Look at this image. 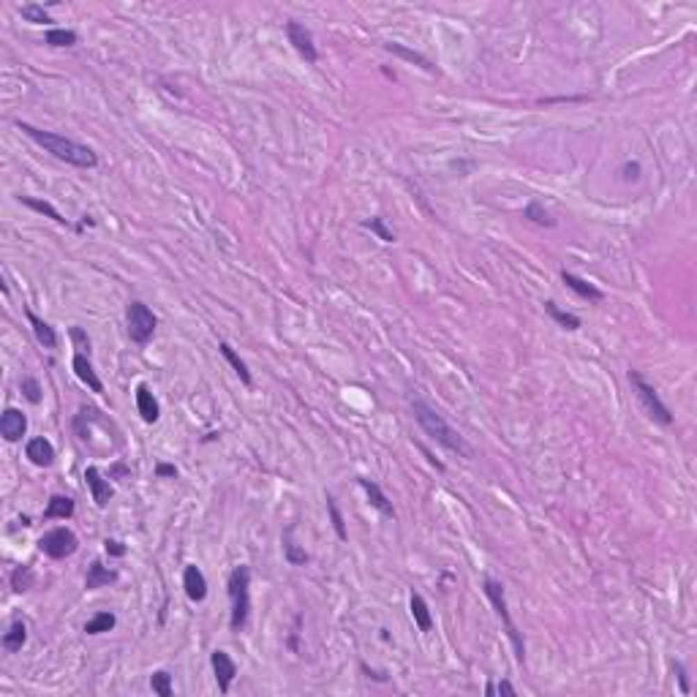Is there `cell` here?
Listing matches in <instances>:
<instances>
[{
	"mask_svg": "<svg viewBox=\"0 0 697 697\" xmlns=\"http://www.w3.org/2000/svg\"><path fill=\"white\" fill-rule=\"evenodd\" d=\"M17 128H19V131H25L33 142H35V145H41L47 153H52L55 159L65 161V163H71V166H79V169H93L95 163H98V156H95L88 145H79V142L65 139V136H61V134H52V131H41V128L31 126V123H22V120H17Z\"/></svg>",
	"mask_w": 697,
	"mask_h": 697,
	"instance_id": "obj_1",
	"label": "cell"
},
{
	"mask_svg": "<svg viewBox=\"0 0 697 697\" xmlns=\"http://www.w3.org/2000/svg\"><path fill=\"white\" fill-rule=\"evenodd\" d=\"M412 412H414L417 425L425 431V436H431L433 442L442 444L444 449H449V452H458L460 458H472V447L466 444V439H463V436H460L433 406H428L422 398H414Z\"/></svg>",
	"mask_w": 697,
	"mask_h": 697,
	"instance_id": "obj_2",
	"label": "cell"
},
{
	"mask_svg": "<svg viewBox=\"0 0 697 697\" xmlns=\"http://www.w3.org/2000/svg\"><path fill=\"white\" fill-rule=\"evenodd\" d=\"M229 600H232V630L240 632L251 616V570L234 567L229 575Z\"/></svg>",
	"mask_w": 697,
	"mask_h": 697,
	"instance_id": "obj_3",
	"label": "cell"
},
{
	"mask_svg": "<svg viewBox=\"0 0 697 697\" xmlns=\"http://www.w3.org/2000/svg\"><path fill=\"white\" fill-rule=\"evenodd\" d=\"M482 588H485V597H488L490 604H493L496 616L504 621V630H507L509 640H512V646H515V657H518V662L523 665V662H526V643H523V637H520L518 627H515V621H512V616H509L507 597H504V586H502L496 577H485Z\"/></svg>",
	"mask_w": 697,
	"mask_h": 697,
	"instance_id": "obj_4",
	"label": "cell"
},
{
	"mask_svg": "<svg viewBox=\"0 0 697 697\" xmlns=\"http://www.w3.org/2000/svg\"><path fill=\"white\" fill-rule=\"evenodd\" d=\"M126 321H128V338L139 346H145L153 335H156V327H159V319L156 314L142 303V300H131L126 308Z\"/></svg>",
	"mask_w": 697,
	"mask_h": 697,
	"instance_id": "obj_5",
	"label": "cell"
},
{
	"mask_svg": "<svg viewBox=\"0 0 697 697\" xmlns=\"http://www.w3.org/2000/svg\"><path fill=\"white\" fill-rule=\"evenodd\" d=\"M630 384H632V390L637 392V401L643 403L646 414H648L654 422H659V425H673V414H670V409L659 401L657 390L640 376V371H630Z\"/></svg>",
	"mask_w": 697,
	"mask_h": 697,
	"instance_id": "obj_6",
	"label": "cell"
},
{
	"mask_svg": "<svg viewBox=\"0 0 697 697\" xmlns=\"http://www.w3.org/2000/svg\"><path fill=\"white\" fill-rule=\"evenodd\" d=\"M38 547L49 559H65V556L77 553L79 539H77V534L71 529H52V531H47L44 537L38 539Z\"/></svg>",
	"mask_w": 697,
	"mask_h": 697,
	"instance_id": "obj_7",
	"label": "cell"
},
{
	"mask_svg": "<svg viewBox=\"0 0 697 697\" xmlns=\"http://www.w3.org/2000/svg\"><path fill=\"white\" fill-rule=\"evenodd\" d=\"M286 35H289V44H291L308 63H317L319 61L317 44H314V35H311V31H308L305 25H300V22H286Z\"/></svg>",
	"mask_w": 697,
	"mask_h": 697,
	"instance_id": "obj_8",
	"label": "cell"
},
{
	"mask_svg": "<svg viewBox=\"0 0 697 697\" xmlns=\"http://www.w3.org/2000/svg\"><path fill=\"white\" fill-rule=\"evenodd\" d=\"M210 665H213V673H216V681H218V689H221L223 695L229 692V687H232V681H234V675H237V665H234V659L226 654V651H213V657H210Z\"/></svg>",
	"mask_w": 697,
	"mask_h": 697,
	"instance_id": "obj_9",
	"label": "cell"
},
{
	"mask_svg": "<svg viewBox=\"0 0 697 697\" xmlns=\"http://www.w3.org/2000/svg\"><path fill=\"white\" fill-rule=\"evenodd\" d=\"M28 431V417L19 412V409H6L3 417H0V433L6 442H19Z\"/></svg>",
	"mask_w": 697,
	"mask_h": 697,
	"instance_id": "obj_10",
	"label": "cell"
},
{
	"mask_svg": "<svg viewBox=\"0 0 697 697\" xmlns=\"http://www.w3.org/2000/svg\"><path fill=\"white\" fill-rule=\"evenodd\" d=\"M85 482H88V488H90V496H93L95 507H106L109 504V499H112V485H109V479H104V474L95 469V466H88L85 469Z\"/></svg>",
	"mask_w": 697,
	"mask_h": 697,
	"instance_id": "obj_11",
	"label": "cell"
},
{
	"mask_svg": "<svg viewBox=\"0 0 697 697\" xmlns=\"http://www.w3.org/2000/svg\"><path fill=\"white\" fill-rule=\"evenodd\" d=\"M183 588H186L191 602H202L207 597V580H205V575L196 564H189L183 570Z\"/></svg>",
	"mask_w": 697,
	"mask_h": 697,
	"instance_id": "obj_12",
	"label": "cell"
},
{
	"mask_svg": "<svg viewBox=\"0 0 697 697\" xmlns=\"http://www.w3.org/2000/svg\"><path fill=\"white\" fill-rule=\"evenodd\" d=\"M25 455H28V460H31L33 466L47 469V466H52V460H55V447L47 442L44 436H35V439H31L28 447H25Z\"/></svg>",
	"mask_w": 697,
	"mask_h": 697,
	"instance_id": "obj_13",
	"label": "cell"
},
{
	"mask_svg": "<svg viewBox=\"0 0 697 697\" xmlns=\"http://www.w3.org/2000/svg\"><path fill=\"white\" fill-rule=\"evenodd\" d=\"M136 409H139V414H142V419L145 422H159V417H161V406H159V401H156V395L150 392V387L147 384H139L136 387Z\"/></svg>",
	"mask_w": 697,
	"mask_h": 697,
	"instance_id": "obj_14",
	"label": "cell"
},
{
	"mask_svg": "<svg viewBox=\"0 0 697 697\" xmlns=\"http://www.w3.org/2000/svg\"><path fill=\"white\" fill-rule=\"evenodd\" d=\"M561 281L567 284V289H572L577 297H583V300H588V303H602L604 300V291L602 289H597L594 284H588V281H583V278H577V275H572V273H561Z\"/></svg>",
	"mask_w": 697,
	"mask_h": 697,
	"instance_id": "obj_15",
	"label": "cell"
},
{
	"mask_svg": "<svg viewBox=\"0 0 697 697\" xmlns=\"http://www.w3.org/2000/svg\"><path fill=\"white\" fill-rule=\"evenodd\" d=\"M71 365H74V374L79 376L82 384H88L93 392H104V384H101V379L95 376V371H93V365H90V357H88V354H79V351H77Z\"/></svg>",
	"mask_w": 697,
	"mask_h": 697,
	"instance_id": "obj_16",
	"label": "cell"
},
{
	"mask_svg": "<svg viewBox=\"0 0 697 697\" xmlns=\"http://www.w3.org/2000/svg\"><path fill=\"white\" fill-rule=\"evenodd\" d=\"M360 485H362V490L368 493V499H371V507L379 509L384 518H395V509L390 504V499L384 496V490H381L379 485L374 482V479H368V476H360Z\"/></svg>",
	"mask_w": 697,
	"mask_h": 697,
	"instance_id": "obj_17",
	"label": "cell"
},
{
	"mask_svg": "<svg viewBox=\"0 0 697 697\" xmlns=\"http://www.w3.org/2000/svg\"><path fill=\"white\" fill-rule=\"evenodd\" d=\"M25 314H28V321H31L35 341H38V344H41L44 348H55V346H58V333H55V327H52L49 321H44V319L35 317L31 308H28Z\"/></svg>",
	"mask_w": 697,
	"mask_h": 697,
	"instance_id": "obj_18",
	"label": "cell"
},
{
	"mask_svg": "<svg viewBox=\"0 0 697 697\" xmlns=\"http://www.w3.org/2000/svg\"><path fill=\"white\" fill-rule=\"evenodd\" d=\"M118 580V572L115 570H106L101 561H93L90 567H88V577H85V588L88 591H93V588H101V586H109V583H115Z\"/></svg>",
	"mask_w": 697,
	"mask_h": 697,
	"instance_id": "obj_19",
	"label": "cell"
},
{
	"mask_svg": "<svg viewBox=\"0 0 697 697\" xmlns=\"http://www.w3.org/2000/svg\"><path fill=\"white\" fill-rule=\"evenodd\" d=\"M74 515V499L68 496H52L44 509V520H65Z\"/></svg>",
	"mask_w": 697,
	"mask_h": 697,
	"instance_id": "obj_20",
	"label": "cell"
},
{
	"mask_svg": "<svg viewBox=\"0 0 697 697\" xmlns=\"http://www.w3.org/2000/svg\"><path fill=\"white\" fill-rule=\"evenodd\" d=\"M412 618L419 632L433 630V618H431V610H428V602L422 600V594H412Z\"/></svg>",
	"mask_w": 697,
	"mask_h": 697,
	"instance_id": "obj_21",
	"label": "cell"
},
{
	"mask_svg": "<svg viewBox=\"0 0 697 697\" xmlns=\"http://www.w3.org/2000/svg\"><path fill=\"white\" fill-rule=\"evenodd\" d=\"M384 49H387V52H392V55H398V58H403V61H409V63H417L419 68H425V71H433V63H431L425 55L414 52V49L403 47V44H398V41H387V44H384Z\"/></svg>",
	"mask_w": 697,
	"mask_h": 697,
	"instance_id": "obj_22",
	"label": "cell"
},
{
	"mask_svg": "<svg viewBox=\"0 0 697 697\" xmlns=\"http://www.w3.org/2000/svg\"><path fill=\"white\" fill-rule=\"evenodd\" d=\"M25 640H28V627H25V621L17 618V621L8 627V632L3 634V648H6V651H22Z\"/></svg>",
	"mask_w": 697,
	"mask_h": 697,
	"instance_id": "obj_23",
	"label": "cell"
},
{
	"mask_svg": "<svg viewBox=\"0 0 697 697\" xmlns=\"http://www.w3.org/2000/svg\"><path fill=\"white\" fill-rule=\"evenodd\" d=\"M218 348H221V354H223V357H226V360H229V365H232V368H234V374H237V376H240V381H243V384H248V387H251V384H254V379H251V371H248V365H246V362H243V360H240V357H237V354H234V348L229 346V344H226V341H221V344H218Z\"/></svg>",
	"mask_w": 697,
	"mask_h": 697,
	"instance_id": "obj_24",
	"label": "cell"
},
{
	"mask_svg": "<svg viewBox=\"0 0 697 697\" xmlns=\"http://www.w3.org/2000/svg\"><path fill=\"white\" fill-rule=\"evenodd\" d=\"M33 583H35V572H33V567H28V564H22V567H17V570L11 572V588H14L17 594L31 591Z\"/></svg>",
	"mask_w": 697,
	"mask_h": 697,
	"instance_id": "obj_25",
	"label": "cell"
},
{
	"mask_svg": "<svg viewBox=\"0 0 697 697\" xmlns=\"http://www.w3.org/2000/svg\"><path fill=\"white\" fill-rule=\"evenodd\" d=\"M284 556L286 561L291 564V567H303L305 561H308V553L291 539V529H286V537H284Z\"/></svg>",
	"mask_w": 697,
	"mask_h": 697,
	"instance_id": "obj_26",
	"label": "cell"
},
{
	"mask_svg": "<svg viewBox=\"0 0 697 697\" xmlns=\"http://www.w3.org/2000/svg\"><path fill=\"white\" fill-rule=\"evenodd\" d=\"M19 202H22V205H28V207H31V210H35V213H41V216H49V218H52L55 223H61V226H68V218H63V216H61V213H58V210H55V207H52L49 202L31 199V196H19Z\"/></svg>",
	"mask_w": 697,
	"mask_h": 697,
	"instance_id": "obj_27",
	"label": "cell"
},
{
	"mask_svg": "<svg viewBox=\"0 0 697 697\" xmlns=\"http://www.w3.org/2000/svg\"><path fill=\"white\" fill-rule=\"evenodd\" d=\"M545 311H547L550 317L556 319V321H559V324H561L564 330H580V319L575 317V314H570V311H561V308H559V305H556L553 300H547V303H545Z\"/></svg>",
	"mask_w": 697,
	"mask_h": 697,
	"instance_id": "obj_28",
	"label": "cell"
},
{
	"mask_svg": "<svg viewBox=\"0 0 697 697\" xmlns=\"http://www.w3.org/2000/svg\"><path fill=\"white\" fill-rule=\"evenodd\" d=\"M118 624V618H115V613H95L93 618L85 624V632L88 634H101V632H109L112 627Z\"/></svg>",
	"mask_w": 697,
	"mask_h": 697,
	"instance_id": "obj_29",
	"label": "cell"
},
{
	"mask_svg": "<svg viewBox=\"0 0 697 697\" xmlns=\"http://www.w3.org/2000/svg\"><path fill=\"white\" fill-rule=\"evenodd\" d=\"M327 512H330V520H333V529H335V534L341 542H346L348 534H346V523H344V515H341V509L335 504V496L333 493H327Z\"/></svg>",
	"mask_w": 697,
	"mask_h": 697,
	"instance_id": "obj_30",
	"label": "cell"
},
{
	"mask_svg": "<svg viewBox=\"0 0 697 697\" xmlns=\"http://www.w3.org/2000/svg\"><path fill=\"white\" fill-rule=\"evenodd\" d=\"M150 689L161 697H172L175 695V689H172V675H169L166 670H156V673L150 675Z\"/></svg>",
	"mask_w": 697,
	"mask_h": 697,
	"instance_id": "obj_31",
	"label": "cell"
},
{
	"mask_svg": "<svg viewBox=\"0 0 697 697\" xmlns=\"http://www.w3.org/2000/svg\"><path fill=\"white\" fill-rule=\"evenodd\" d=\"M19 14H22V19H28L33 25H47V22H52V17L44 11V6H35V3L19 6Z\"/></svg>",
	"mask_w": 697,
	"mask_h": 697,
	"instance_id": "obj_32",
	"label": "cell"
},
{
	"mask_svg": "<svg viewBox=\"0 0 697 697\" xmlns=\"http://www.w3.org/2000/svg\"><path fill=\"white\" fill-rule=\"evenodd\" d=\"M44 41H47L49 47H74V44H77V33L63 31V28H52V31H47Z\"/></svg>",
	"mask_w": 697,
	"mask_h": 697,
	"instance_id": "obj_33",
	"label": "cell"
},
{
	"mask_svg": "<svg viewBox=\"0 0 697 697\" xmlns=\"http://www.w3.org/2000/svg\"><path fill=\"white\" fill-rule=\"evenodd\" d=\"M523 218H529V221H534V223H539V226H553V218L547 216V210L539 205V202H529L526 205V210H523Z\"/></svg>",
	"mask_w": 697,
	"mask_h": 697,
	"instance_id": "obj_34",
	"label": "cell"
},
{
	"mask_svg": "<svg viewBox=\"0 0 697 697\" xmlns=\"http://www.w3.org/2000/svg\"><path fill=\"white\" fill-rule=\"evenodd\" d=\"M19 390H22V395H25L31 403H35V406H38L41 398H44V395H41V384L33 379V376H25V379L19 381Z\"/></svg>",
	"mask_w": 697,
	"mask_h": 697,
	"instance_id": "obj_35",
	"label": "cell"
},
{
	"mask_svg": "<svg viewBox=\"0 0 697 697\" xmlns=\"http://www.w3.org/2000/svg\"><path fill=\"white\" fill-rule=\"evenodd\" d=\"M362 226H365V229H371L374 234H379L381 243H395V234L384 226V218H368V221H362Z\"/></svg>",
	"mask_w": 697,
	"mask_h": 697,
	"instance_id": "obj_36",
	"label": "cell"
},
{
	"mask_svg": "<svg viewBox=\"0 0 697 697\" xmlns=\"http://www.w3.org/2000/svg\"><path fill=\"white\" fill-rule=\"evenodd\" d=\"M71 338H74V344L79 348V354H88V357H90V338L85 335L82 327H71Z\"/></svg>",
	"mask_w": 697,
	"mask_h": 697,
	"instance_id": "obj_37",
	"label": "cell"
},
{
	"mask_svg": "<svg viewBox=\"0 0 697 697\" xmlns=\"http://www.w3.org/2000/svg\"><path fill=\"white\" fill-rule=\"evenodd\" d=\"M104 547H106V553H109V556H126V545H123V542H118V539H106V542H104Z\"/></svg>",
	"mask_w": 697,
	"mask_h": 697,
	"instance_id": "obj_38",
	"label": "cell"
},
{
	"mask_svg": "<svg viewBox=\"0 0 697 697\" xmlns=\"http://www.w3.org/2000/svg\"><path fill=\"white\" fill-rule=\"evenodd\" d=\"M675 673H678V681H681V692H684V695H689V689H692V687H689L687 670H684V665H681V662H675Z\"/></svg>",
	"mask_w": 697,
	"mask_h": 697,
	"instance_id": "obj_39",
	"label": "cell"
},
{
	"mask_svg": "<svg viewBox=\"0 0 697 697\" xmlns=\"http://www.w3.org/2000/svg\"><path fill=\"white\" fill-rule=\"evenodd\" d=\"M156 476H177V469L169 466V463H159L156 466Z\"/></svg>",
	"mask_w": 697,
	"mask_h": 697,
	"instance_id": "obj_40",
	"label": "cell"
},
{
	"mask_svg": "<svg viewBox=\"0 0 697 697\" xmlns=\"http://www.w3.org/2000/svg\"><path fill=\"white\" fill-rule=\"evenodd\" d=\"M496 692H499V695H509V697H512V695H518V689H515V687H512V684H509V681H499V687H496Z\"/></svg>",
	"mask_w": 697,
	"mask_h": 697,
	"instance_id": "obj_41",
	"label": "cell"
}]
</instances>
